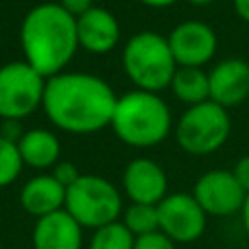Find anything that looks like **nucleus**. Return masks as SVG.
Returning a JSON list of instances; mask_svg holds the SVG:
<instances>
[{"instance_id":"nucleus-9","label":"nucleus","mask_w":249,"mask_h":249,"mask_svg":"<svg viewBox=\"0 0 249 249\" xmlns=\"http://www.w3.org/2000/svg\"><path fill=\"white\" fill-rule=\"evenodd\" d=\"M193 196L206 212V216L224 218L241 212L247 193L241 189L231 171L210 169L196 179L193 187Z\"/></svg>"},{"instance_id":"nucleus-30","label":"nucleus","mask_w":249,"mask_h":249,"mask_svg":"<svg viewBox=\"0 0 249 249\" xmlns=\"http://www.w3.org/2000/svg\"><path fill=\"white\" fill-rule=\"evenodd\" d=\"M0 249H2V247H0Z\"/></svg>"},{"instance_id":"nucleus-26","label":"nucleus","mask_w":249,"mask_h":249,"mask_svg":"<svg viewBox=\"0 0 249 249\" xmlns=\"http://www.w3.org/2000/svg\"><path fill=\"white\" fill-rule=\"evenodd\" d=\"M231 4H233V12L237 14V18L249 25V0H231Z\"/></svg>"},{"instance_id":"nucleus-20","label":"nucleus","mask_w":249,"mask_h":249,"mask_svg":"<svg viewBox=\"0 0 249 249\" xmlns=\"http://www.w3.org/2000/svg\"><path fill=\"white\" fill-rule=\"evenodd\" d=\"M23 169V160L19 156L18 144L0 136V189L16 183Z\"/></svg>"},{"instance_id":"nucleus-1","label":"nucleus","mask_w":249,"mask_h":249,"mask_svg":"<svg viewBox=\"0 0 249 249\" xmlns=\"http://www.w3.org/2000/svg\"><path fill=\"white\" fill-rule=\"evenodd\" d=\"M117 99L107 80L64 70L47 78L41 109L54 128L82 136L111 126Z\"/></svg>"},{"instance_id":"nucleus-13","label":"nucleus","mask_w":249,"mask_h":249,"mask_svg":"<svg viewBox=\"0 0 249 249\" xmlns=\"http://www.w3.org/2000/svg\"><path fill=\"white\" fill-rule=\"evenodd\" d=\"M76 31L80 49L91 54L111 53L121 39L119 19L101 6H93L80 18H76Z\"/></svg>"},{"instance_id":"nucleus-4","label":"nucleus","mask_w":249,"mask_h":249,"mask_svg":"<svg viewBox=\"0 0 249 249\" xmlns=\"http://www.w3.org/2000/svg\"><path fill=\"white\" fill-rule=\"evenodd\" d=\"M121 64L126 78L136 89L160 93L169 88L175 70L179 68L167 37L158 31H138L123 47Z\"/></svg>"},{"instance_id":"nucleus-5","label":"nucleus","mask_w":249,"mask_h":249,"mask_svg":"<svg viewBox=\"0 0 249 249\" xmlns=\"http://www.w3.org/2000/svg\"><path fill=\"white\" fill-rule=\"evenodd\" d=\"M64 210L84 228L97 230L117 222L123 214V196L119 189L101 175L82 173L80 179L66 189Z\"/></svg>"},{"instance_id":"nucleus-24","label":"nucleus","mask_w":249,"mask_h":249,"mask_svg":"<svg viewBox=\"0 0 249 249\" xmlns=\"http://www.w3.org/2000/svg\"><path fill=\"white\" fill-rule=\"evenodd\" d=\"M58 4L74 18H80L82 14L93 8V0H58Z\"/></svg>"},{"instance_id":"nucleus-17","label":"nucleus","mask_w":249,"mask_h":249,"mask_svg":"<svg viewBox=\"0 0 249 249\" xmlns=\"http://www.w3.org/2000/svg\"><path fill=\"white\" fill-rule=\"evenodd\" d=\"M171 93L185 103L187 107L204 103L210 99V82L208 72L202 68H191V66H179L171 78L169 84Z\"/></svg>"},{"instance_id":"nucleus-7","label":"nucleus","mask_w":249,"mask_h":249,"mask_svg":"<svg viewBox=\"0 0 249 249\" xmlns=\"http://www.w3.org/2000/svg\"><path fill=\"white\" fill-rule=\"evenodd\" d=\"M47 78L25 60L0 66V119L21 121L43 105Z\"/></svg>"},{"instance_id":"nucleus-21","label":"nucleus","mask_w":249,"mask_h":249,"mask_svg":"<svg viewBox=\"0 0 249 249\" xmlns=\"http://www.w3.org/2000/svg\"><path fill=\"white\" fill-rule=\"evenodd\" d=\"M134 249H177V243L171 241L163 231H152L134 239Z\"/></svg>"},{"instance_id":"nucleus-6","label":"nucleus","mask_w":249,"mask_h":249,"mask_svg":"<svg viewBox=\"0 0 249 249\" xmlns=\"http://www.w3.org/2000/svg\"><path fill=\"white\" fill-rule=\"evenodd\" d=\"M179 148L191 156H208L218 152L230 138L231 121L228 109L214 101L187 107L175 124Z\"/></svg>"},{"instance_id":"nucleus-10","label":"nucleus","mask_w":249,"mask_h":249,"mask_svg":"<svg viewBox=\"0 0 249 249\" xmlns=\"http://www.w3.org/2000/svg\"><path fill=\"white\" fill-rule=\"evenodd\" d=\"M167 43L177 66L202 68L218 51L216 31L200 19H185L177 23L169 31Z\"/></svg>"},{"instance_id":"nucleus-16","label":"nucleus","mask_w":249,"mask_h":249,"mask_svg":"<svg viewBox=\"0 0 249 249\" xmlns=\"http://www.w3.org/2000/svg\"><path fill=\"white\" fill-rule=\"evenodd\" d=\"M23 165L31 169H53L60 161V140L49 128H29L18 140Z\"/></svg>"},{"instance_id":"nucleus-28","label":"nucleus","mask_w":249,"mask_h":249,"mask_svg":"<svg viewBox=\"0 0 249 249\" xmlns=\"http://www.w3.org/2000/svg\"><path fill=\"white\" fill-rule=\"evenodd\" d=\"M140 4H144V6H148V8H169V6H173L177 0H138Z\"/></svg>"},{"instance_id":"nucleus-2","label":"nucleus","mask_w":249,"mask_h":249,"mask_svg":"<svg viewBox=\"0 0 249 249\" xmlns=\"http://www.w3.org/2000/svg\"><path fill=\"white\" fill-rule=\"evenodd\" d=\"M19 45L23 60L43 78L56 76L66 70L80 49L76 18L58 2L37 4L21 19Z\"/></svg>"},{"instance_id":"nucleus-11","label":"nucleus","mask_w":249,"mask_h":249,"mask_svg":"<svg viewBox=\"0 0 249 249\" xmlns=\"http://www.w3.org/2000/svg\"><path fill=\"white\" fill-rule=\"evenodd\" d=\"M123 193L130 202L160 204L167 193V173L150 158H134L123 169Z\"/></svg>"},{"instance_id":"nucleus-29","label":"nucleus","mask_w":249,"mask_h":249,"mask_svg":"<svg viewBox=\"0 0 249 249\" xmlns=\"http://www.w3.org/2000/svg\"><path fill=\"white\" fill-rule=\"evenodd\" d=\"M187 2L193 6H206V4H212L214 0H187Z\"/></svg>"},{"instance_id":"nucleus-15","label":"nucleus","mask_w":249,"mask_h":249,"mask_svg":"<svg viewBox=\"0 0 249 249\" xmlns=\"http://www.w3.org/2000/svg\"><path fill=\"white\" fill-rule=\"evenodd\" d=\"M64 202H66V189L51 173L33 175L23 183L19 191L21 208L35 220L49 216L56 210H62Z\"/></svg>"},{"instance_id":"nucleus-18","label":"nucleus","mask_w":249,"mask_h":249,"mask_svg":"<svg viewBox=\"0 0 249 249\" xmlns=\"http://www.w3.org/2000/svg\"><path fill=\"white\" fill-rule=\"evenodd\" d=\"M121 222L126 226V230L134 235H146L152 231L160 230V216H158V204H140V202H130L123 214Z\"/></svg>"},{"instance_id":"nucleus-27","label":"nucleus","mask_w":249,"mask_h":249,"mask_svg":"<svg viewBox=\"0 0 249 249\" xmlns=\"http://www.w3.org/2000/svg\"><path fill=\"white\" fill-rule=\"evenodd\" d=\"M241 224H243V230H245V233H247V237H249V193H247V196H245V202H243V206H241Z\"/></svg>"},{"instance_id":"nucleus-12","label":"nucleus","mask_w":249,"mask_h":249,"mask_svg":"<svg viewBox=\"0 0 249 249\" xmlns=\"http://www.w3.org/2000/svg\"><path fill=\"white\" fill-rule=\"evenodd\" d=\"M210 101L224 109L241 105L249 97V62L243 58H224L208 72Z\"/></svg>"},{"instance_id":"nucleus-8","label":"nucleus","mask_w":249,"mask_h":249,"mask_svg":"<svg viewBox=\"0 0 249 249\" xmlns=\"http://www.w3.org/2000/svg\"><path fill=\"white\" fill-rule=\"evenodd\" d=\"M160 231L175 243L196 241L206 230V212L200 208L193 193H169L158 204Z\"/></svg>"},{"instance_id":"nucleus-23","label":"nucleus","mask_w":249,"mask_h":249,"mask_svg":"<svg viewBox=\"0 0 249 249\" xmlns=\"http://www.w3.org/2000/svg\"><path fill=\"white\" fill-rule=\"evenodd\" d=\"M231 173H233V177L237 179V183L241 185V189H243L245 193H249V154H247V156H241V158L235 161Z\"/></svg>"},{"instance_id":"nucleus-19","label":"nucleus","mask_w":249,"mask_h":249,"mask_svg":"<svg viewBox=\"0 0 249 249\" xmlns=\"http://www.w3.org/2000/svg\"><path fill=\"white\" fill-rule=\"evenodd\" d=\"M134 239L136 237L126 230V226L117 220L93 230L88 249H134Z\"/></svg>"},{"instance_id":"nucleus-3","label":"nucleus","mask_w":249,"mask_h":249,"mask_svg":"<svg viewBox=\"0 0 249 249\" xmlns=\"http://www.w3.org/2000/svg\"><path fill=\"white\" fill-rule=\"evenodd\" d=\"M115 136L132 148H152L173 130V115L160 93L132 89L119 95L111 119Z\"/></svg>"},{"instance_id":"nucleus-25","label":"nucleus","mask_w":249,"mask_h":249,"mask_svg":"<svg viewBox=\"0 0 249 249\" xmlns=\"http://www.w3.org/2000/svg\"><path fill=\"white\" fill-rule=\"evenodd\" d=\"M19 123H21V121H12V119L2 121V124H0V136H4V138H8V140H12V142L18 144V140H19L21 134L25 132V130H21Z\"/></svg>"},{"instance_id":"nucleus-22","label":"nucleus","mask_w":249,"mask_h":249,"mask_svg":"<svg viewBox=\"0 0 249 249\" xmlns=\"http://www.w3.org/2000/svg\"><path fill=\"white\" fill-rule=\"evenodd\" d=\"M51 175L64 187V189H68L70 185H74L78 179H80V169L76 167V163H72V161H56L54 165H53V169H51Z\"/></svg>"},{"instance_id":"nucleus-14","label":"nucleus","mask_w":249,"mask_h":249,"mask_svg":"<svg viewBox=\"0 0 249 249\" xmlns=\"http://www.w3.org/2000/svg\"><path fill=\"white\" fill-rule=\"evenodd\" d=\"M31 245L33 249H82L84 228L62 208L35 220Z\"/></svg>"}]
</instances>
